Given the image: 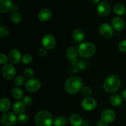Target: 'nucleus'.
Listing matches in <instances>:
<instances>
[{"instance_id": "1", "label": "nucleus", "mask_w": 126, "mask_h": 126, "mask_svg": "<svg viewBox=\"0 0 126 126\" xmlns=\"http://www.w3.org/2000/svg\"><path fill=\"white\" fill-rule=\"evenodd\" d=\"M65 91L70 94H76L82 87V81L79 77H71L65 81Z\"/></svg>"}, {"instance_id": "2", "label": "nucleus", "mask_w": 126, "mask_h": 126, "mask_svg": "<svg viewBox=\"0 0 126 126\" xmlns=\"http://www.w3.org/2000/svg\"><path fill=\"white\" fill-rule=\"evenodd\" d=\"M121 87V81L119 78L114 75L108 76L103 82V88L109 93H114Z\"/></svg>"}, {"instance_id": "3", "label": "nucleus", "mask_w": 126, "mask_h": 126, "mask_svg": "<svg viewBox=\"0 0 126 126\" xmlns=\"http://www.w3.org/2000/svg\"><path fill=\"white\" fill-rule=\"evenodd\" d=\"M34 121L38 126H52L54 119L52 114L49 111L42 110L36 114Z\"/></svg>"}, {"instance_id": "4", "label": "nucleus", "mask_w": 126, "mask_h": 126, "mask_svg": "<svg viewBox=\"0 0 126 126\" xmlns=\"http://www.w3.org/2000/svg\"><path fill=\"white\" fill-rule=\"evenodd\" d=\"M96 49L95 46L91 43H82L79 45L78 52L80 57L82 58L91 57L95 54Z\"/></svg>"}, {"instance_id": "5", "label": "nucleus", "mask_w": 126, "mask_h": 126, "mask_svg": "<svg viewBox=\"0 0 126 126\" xmlns=\"http://www.w3.org/2000/svg\"><path fill=\"white\" fill-rule=\"evenodd\" d=\"M18 121L16 114L12 112H7L1 116V121L4 126H13Z\"/></svg>"}, {"instance_id": "6", "label": "nucleus", "mask_w": 126, "mask_h": 126, "mask_svg": "<svg viewBox=\"0 0 126 126\" xmlns=\"http://www.w3.org/2000/svg\"><path fill=\"white\" fill-rule=\"evenodd\" d=\"M2 75L4 78L10 80L13 79L16 75V70L14 66L11 64H7L2 68Z\"/></svg>"}, {"instance_id": "7", "label": "nucleus", "mask_w": 126, "mask_h": 126, "mask_svg": "<svg viewBox=\"0 0 126 126\" xmlns=\"http://www.w3.org/2000/svg\"><path fill=\"white\" fill-rule=\"evenodd\" d=\"M99 32L102 36L106 39L110 38L113 34V27L107 23L101 24L99 28Z\"/></svg>"}, {"instance_id": "8", "label": "nucleus", "mask_w": 126, "mask_h": 126, "mask_svg": "<svg viewBox=\"0 0 126 126\" xmlns=\"http://www.w3.org/2000/svg\"><path fill=\"white\" fill-rule=\"evenodd\" d=\"M116 118L115 113L110 109L105 110L101 114V121L105 124H110L113 123Z\"/></svg>"}, {"instance_id": "9", "label": "nucleus", "mask_w": 126, "mask_h": 126, "mask_svg": "<svg viewBox=\"0 0 126 126\" xmlns=\"http://www.w3.org/2000/svg\"><path fill=\"white\" fill-rule=\"evenodd\" d=\"M97 102L92 97H86L84 98L81 102V106L84 110L86 111H92L97 107Z\"/></svg>"}, {"instance_id": "10", "label": "nucleus", "mask_w": 126, "mask_h": 126, "mask_svg": "<svg viewBox=\"0 0 126 126\" xmlns=\"http://www.w3.org/2000/svg\"><path fill=\"white\" fill-rule=\"evenodd\" d=\"M41 87V82L38 79L34 78L30 79L26 82L25 88L28 91L34 92L38 91Z\"/></svg>"}, {"instance_id": "11", "label": "nucleus", "mask_w": 126, "mask_h": 126, "mask_svg": "<svg viewBox=\"0 0 126 126\" xmlns=\"http://www.w3.org/2000/svg\"><path fill=\"white\" fill-rule=\"evenodd\" d=\"M55 38L51 34H46L42 40V44L44 48L48 50L52 49L55 47Z\"/></svg>"}, {"instance_id": "12", "label": "nucleus", "mask_w": 126, "mask_h": 126, "mask_svg": "<svg viewBox=\"0 0 126 126\" xmlns=\"http://www.w3.org/2000/svg\"><path fill=\"white\" fill-rule=\"evenodd\" d=\"M111 11L110 4L107 1H102L97 6V12L101 16H107Z\"/></svg>"}, {"instance_id": "13", "label": "nucleus", "mask_w": 126, "mask_h": 126, "mask_svg": "<svg viewBox=\"0 0 126 126\" xmlns=\"http://www.w3.org/2000/svg\"><path fill=\"white\" fill-rule=\"evenodd\" d=\"M66 57L70 61L71 65L76 66L78 64V62L77 60L78 52L76 49L74 47H69L66 50Z\"/></svg>"}, {"instance_id": "14", "label": "nucleus", "mask_w": 126, "mask_h": 126, "mask_svg": "<svg viewBox=\"0 0 126 126\" xmlns=\"http://www.w3.org/2000/svg\"><path fill=\"white\" fill-rule=\"evenodd\" d=\"M9 59L12 63L18 64L20 62L21 59V53L18 49H13L9 53Z\"/></svg>"}, {"instance_id": "15", "label": "nucleus", "mask_w": 126, "mask_h": 126, "mask_svg": "<svg viewBox=\"0 0 126 126\" xmlns=\"http://www.w3.org/2000/svg\"><path fill=\"white\" fill-rule=\"evenodd\" d=\"M113 28L118 32L123 30L125 27V23L123 19L120 17H114L111 22Z\"/></svg>"}, {"instance_id": "16", "label": "nucleus", "mask_w": 126, "mask_h": 126, "mask_svg": "<svg viewBox=\"0 0 126 126\" xmlns=\"http://www.w3.org/2000/svg\"><path fill=\"white\" fill-rule=\"evenodd\" d=\"M52 17V12L49 9H43L38 15V18L41 22H47Z\"/></svg>"}, {"instance_id": "17", "label": "nucleus", "mask_w": 126, "mask_h": 126, "mask_svg": "<svg viewBox=\"0 0 126 126\" xmlns=\"http://www.w3.org/2000/svg\"><path fill=\"white\" fill-rule=\"evenodd\" d=\"M12 1L11 0H0V12L7 13L12 9Z\"/></svg>"}, {"instance_id": "18", "label": "nucleus", "mask_w": 126, "mask_h": 126, "mask_svg": "<svg viewBox=\"0 0 126 126\" xmlns=\"http://www.w3.org/2000/svg\"><path fill=\"white\" fill-rule=\"evenodd\" d=\"M70 121L73 126H81L83 124L82 119L77 114H72L70 118Z\"/></svg>"}, {"instance_id": "19", "label": "nucleus", "mask_w": 126, "mask_h": 126, "mask_svg": "<svg viewBox=\"0 0 126 126\" xmlns=\"http://www.w3.org/2000/svg\"><path fill=\"white\" fill-rule=\"evenodd\" d=\"M13 110L17 114H21L25 110V105L23 102H17L14 104Z\"/></svg>"}, {"instance_id": "20", "label": "nucleus", "mask_w": 126, "mask_h": 126, "mask_svg": "<svg viewBox=\"0 0 126 126\" xmlns=\"http://www.w3.org/2000/svg\"><path fill=\"white\" fill-rule=\"evenodd\" d=\"M84 32L81 29L75 30L73 33V38L74 40L77 43H80V42L82 41L84 39Z\"/></svg>"}, {"instance_id": "21", "label": "nucleus", "mask_w": 126, "mask_h": 126, "mask_svg": "<svg viewBox=\"0 0 126 126\" xmlns=\"http://www.w3.org/2000/svg\"><path fill=\"white\" fill-rule=\"evenodd\" d=\"M11 106V101L6 97H3L0 100V111L1 112H6L9 109Z\"/></svg>"}, {"instance_id": "22", "label": "nucleus", "mask_w": 126, "mask_h": 126, "mask_svg": "<svg viewBox=\"0 0 126 126\" xmlns=\"http://www.w3.org/2000/svg\"><path fill=\"white\" fill-rule=\"evenodd\" d=\"M110 102L114 107H119L122 103V97L118 94H113L110 98Z\"/></svg>"}, {"instance_id": "23", "label": "nucleus", "mask_w": 126, "mask_h": 126, "mask_svg": "<svg viewBox=\"0 0 126 126\" xmlns=\"http://www.w3.org/2000/svg\"><path fill=\"white\" fill-rule=\"evenodd\" d=\"M114 12L118 16H123L126 13L125 6L122 4H116L114 7Z\"/></svg>"}, {"instance_id": "24", "label": "nucleus", "mask_w": 126, "mask_h": 126, "mask_svg": "<svg viewBox=\"0 0 126 126\" xmlns=\"http://www.w3.org/2000/svg\"><path fill=\"white\" fill-rule=\"evenodd\" d=\"M12 95L16 99L20 100L23 98V91L19 87H14L12 91Z\"/></svg>"}, {"instance_id": "25", "label": "nucleus", "mask_w": 126, "mask_h": 126, "mask_svg": "<svg viewBox=\"0 0 126 126\" xmlns=\"http://www.w3.org/2000/svg\"><path fill=\"white\" fill-rule=\"evenodd\" d=\"M11 20H12V22L14 23H18L19 22H21L22 20V16L21 14L18 12L17 11H12L11 14V16H10Z\"/></svg>"}, {"instance_id": "26", "label": "nucleus", "mask_w": 126, "mask_h": 126, "mask_svg": "<svg viewBox=\"0 0 126 126\" xmlns=\"http://www.w3.org/2000/svg\"><path fill=\"white\" fill-rule=\"evenodd\" d=\"M67 123L66 118L64 116H59L55 119L54 122V126H65Z\"/></svg>"}, {"instance_id": "27", "label": "nucleus", "mask_w": 126, "mask_h": 126, "mask_svg": "<svg viewBox=\"0 0 126 126\" xmlns=\"http://www.w3.org/2000/svg\"><path fill=\"white\" fill-rule=\"evenodd\" d=\"M80 91H81L82 95H83L84 96H86L87 97H89V96H91L92 92L91 87H88V86H82V87L81 88Z\"/></svg>"}, {"instance_id": "28", "label": "nucleus", "mask_w": 126, "mask_h": 126, "mask_svg": "<svg viewBox=\"0 0 126 126\" xmlns=\"http://www.w3.org/2000/svg\"><path fill=\"white\" fill-rule=\"evenodd\" d=\"M32 60H33V57H32V55L29 54H26L22 57V62L24 65H27V64L30 63Z\"/></svg>"}, {"instance_id": "29", "label": "nucleus", "mask_w": 126, "mask_h": 126, "mask_svg": "<svg viewBox=\"0 0 126 126\" xmlns=\"http://www.w3.org/2000/svg\"><path fill=\"white\" fill-rule=\"evenodd\" d=\"M25 82V78L23 76H19L14 79V84L17 86H23Z\"/></svg>"}, {"instance_id": "30", "label": "nucleus", "mask_w": 126, "mask_h": 126, "mask_svg": "<svg viewBox=\"0 0 126 126\" xmlns=\"http://www.w3.org/2000/svg\"><path fill=\"white\" fill-rule=\"evenodd\" d=\"M28 116L25 113H23V114H20L18 118V122L20 124H25L28 122Z\"/></svg>"}, {"instance_id": "31", "label": "nucleus", "mask_w": 126, "mask_h": 126, "mask_svg": "<svg viewBox=\"0 0 126 126\" xmlns=\"http://www.w3.org/2000/svg\"><path fill=\"white\" fill-rule=\"evenodd\" d=\"M9 30L7 27H2V26L0 27V36L1 38L7 36L9 34Z\"/></svg>"}, {"instance_id": "32", "label": "nucleus", "mask_w": 126, "mask_h": 126, "mask_svg": "<svg viewBox=\"0 0 126 126\" xmlns=\"http://www.w3.org/2000/svg\"><path fill=\"white\" fill-rule=\"evenodd\" d=\"M23 74L27 78H32L34 75V72L33 70L30 68H27L23 71Z\"/></svg>"}, {"instance_id": "33", "label": "nucleus", "mask_w": 126, "mask_h": 126, "mask_svg": "<svg viewBox=\"0 0 126 126\" xmlns=\"http://www.w3.org/2000/svg\"><path fill=\"white\" fill-rule=\"evenodd\" d=\"M118 48H119V50L122 52H126V39L122 41L119 43Z\"/></svg>"}, {"instance_id": "34", "label": "nucleus", "mask_w": 126, "mask_h": 126, "mask_svg": "<svg viewBox=\"0 0 126 126\" xmlns=\"http://www.w3.org/2000/svg\"><path fill=\"white\" fill-rule=\"evenodd\" d=\"M32 101L33 100H32V98L30 96H26L23 98L22 102L25 106H29L32 104Z\"/></svg>"}, {"instance_id": "35", "label": "nucleus", "mask_w": 126, "mask_h": 126, "mask_svg": "<svg viewBox=\"0 0 126 126\" xmlns=\"http://www.w3.org/2000/svg\"><path fill=\"white\" fill-rule=\"evenodd\" d=\"M7 62H8V58L7 57V56L3 53H1L0 54V63L1 65L7 63Z\"/></svg>"}, {"instance_id": "36", "label": "nucleus", "mask_w": 126, "mask_h": 126, "mask_svg": "<svg viewBox=\"0 0 126 126\" xmlns=\"http://www.w3.org/2000/svg\"><path fill=\"white\" fill-rule=\"evenodd\" d=\"M38 54L41 57H44L47 54V50L45 48H41L38 50Z\"/></svg>"}, {"instance_id": "37", "label": "nucleus", "mask_w": 126, "mask_h": 126, "mask_svg": "<svg viewBox=\"0 0 126 126\" xmlns=\"http://www.w3.org/2000/svg\"><path fill=\"white\" fill-rule=\"evenodd\" d=\"M83 63H84V61H79L78 62V68L80 70H83V69H84L86 68V65Z\"/></svg>"}, {"instance_id": "38", "label": "nucleus", "mask_w": 126, "mask_h": 126, "mask_svg": "<svg viewBox=\"0 0 126 126\" xmlns=\"http://www.w3.org/2000/svg\"><path fill=\"white\" fill-rule=\"evenodd\" d=\"M122 98L126 102V89L122 92Z\"/></svg>"}, {"instance_id": "39", "label": "nucleus", "mask_w": 126, "mask_h": 126, "mask_svg": "<svg viewBox=\"0 0 126 126\" xmlns=\"http://www.w3.org/2000/svg\"><path fill=\"white\" fill-rule=\"evenodd\" d=\"M97 126H107V124H106L105 123H103V122H102V121L97 122Z\"/></svg>"}, {"instance_id": "40", "label": "nucleus", "mask_w": 126, "mask_h": 126, "mask_svg": "<svg viewBox=\"0 0 126 126\" xmlns=\"http://www.w3.org/2000/svg\"><path fill=\"white\" fill-rule=\"evenodd\" d=\"M12 9H13V11H17V10L18 9V6H16V5H15V6H12Z\"/></svg>"}, {"instance_id": "41", "label": "nucleus", "mask_w": 126, "mask_h": 126, "mask_svg": "<svg viewBox=\"0 0 126 126\" xmlns=\"http://www.w3.org/2000/svg\"><path fill=\"white\" fill-rule=\"evenodd\" d=\"M92 1V3H94V4H97L98 3V2L100 1V0H91Z\"/></svg>"}]
</instances>
